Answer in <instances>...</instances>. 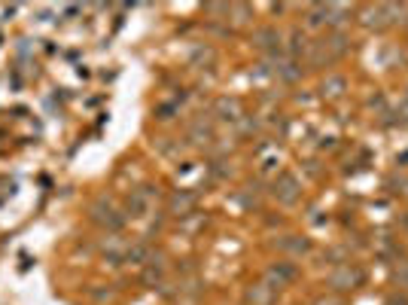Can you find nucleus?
<instances>
[{
  "label": "nucleus",
  "instance_id": "f257e3e1",
  "mask_svg": "<svg viewBox=\"0 0 408 305\" xmlns=\"http://www.w3.org/2000/svg\"><path fill=\"white\" fill-rule=\"evenodd\" d=\"M348 52V37H344L342 31H335L332 37L320 40V43H314V49H311V64L314 67H326L332 64V61H338Z\"/></svg>",
  "mask_w": 408,
  "mask_h": 305
},
{
  "label": "nucleus",
  "instance_id": "f03ea898",
  "mask_svg": "<svg viewBox=\"0 0 408 305\" xmlns=\"http://www.w3.org/2000/svg\"><path fill=\"white\" fill-rule=\"evenodd\" d=\"M359 284H363V272H359L357 266H350V263H342V266L329 275V287L335 290V293H348V290L359 287Z\"/></svg>",
  "mask_w": 408,
  "mask_h": 305
},
{
  "label": "nucleus",
  "instance_id": "7ed1b4c3",
  "mask_svg": "<svg viewBox=\"0 0 408 305\" xmlns=\"http://www.w3.org/2000/svg\"><path fill=\"white\" fill-rule=\"evenodd\" d=\"M275 199L281 202V205H296L298 195H302V183H298L292 174H281V178L275 180Z\"/></svg>",
  "mask_w": 408,
  "mask_h": 305
},
{
  "label": "nucleus",
  "instance_id": "20e7f679",
  "mask_svg": "<svg viewBox=\"0 0 408 305\" xmlns=\"http://www.w3.org/2000/svg\"><path fill=\"white\" fill-rule=\"evenodd\" d=\"M296 266L292 263H275V266L268 269V281H271V287H287L290 281H296Z\"/></svg>",
  "mask_w": 408,
  "mask_h": 305
},
{
  "label": "nucleus",
  "instance_id": "39448f33",
  "mask_svg": "<svg viewBox=\"0 0 408 305\" xmlns=\"http://www.w3.org/2000/svg\"><path fill=\"white\" fill-rule=\"evenodd\" d=\"M256 46L265 49V52H271V56H277V52H281V34H277L275 28L256 31Z\"/></svg>",
  "mask_w": 408,
  "mask_h": 305
},
{
  "label": "nucleus",
  "instance_id": "423d86ee",
  "mask_svg": "<svg viewBox=\"0 0 408 305\" xmlns=\"http://www.w3.org/2000/svg\"><path fill=\"white\" fill-rule=\"evenodd\" d=\"M320 92H323V98H342V95L348 92V80L338 77V73H332V77H326V80H323Z\"/></svg>",
  "mask_w": 408,
  "mask_h": 305
},
{
  "label": "nucleus",
  "instance_id": "0eeeda50",
  "mask_svg": "<svg viewBox=\"0 0 408 305\" xmlns=\"http://www.w3.org/2000/svg\"><path fill=\"white\" fill-rule=\"evenodd\" d=\"M247 300L253 305H271V300H275V287H271V284H256V287L247 293Z\"/></svg>",
  "mask_w": 408,
  "mask_h": 305
},
{
  "label": "nucleus",
  "instance_id": "6e6552de",
  "mask_svg": "<svg viewBox=\"0 0 408 305\" xmlns=\"http://www.w3.org/2000/svg\"><path fill=\"white\" fill-rule=\"evenodd\" d=\"M277 77L281 80H287V83H292V80H298L302 77V67H296V61L292 58H283V61H277Z\"/></svg>",
  "mask_w": 408,
  "mask_h": 305
},
{
  "label": "nucleus",
  "instance_id": "1a4fd4ad",
  "mask_svg": "<svg viewBox=\"0 0 408 305\" xmlns=\"http://www.w3.org/2000/svg\"><path fill=\"white\" fill-rule=\"evenodd\" d=\"M195 205V193H174L171 195V211L174 214H186Z\"/></svg>",
  "mask_w": 408,
  "mask_h": 305
},
{
  "label": "nucleus",
  "instance_id": "9d476101",
  "mask_svg": "<svg viewBox=\"0 0 408 305\" xmlns=\"http://www.w3.org/2000/svg\"><path fill=\"white\" fill-rule=\"evenodd\" d=\"M283 250H292V254H308L311 250V241L308 239H298V235H287V239L281 241Z\"/></svg>",
  "mask_w": 408,
  "mask_h": 305
},
{
  "label": "nucleus",
  "instance_id": "9b49d317",
  "mask_svg": "<svg viewBox=\"0 0 408 305\" xmlns=\"http://www.w3.org/2000/svg\"><path fill=\"white\" fill-rule=\"evenodd\" d=\"M344 16H348V10H344V6H338V3H326V22L329 25H342L344 22Z\"/></svg>",
  "mask_w": 408,
  "mask_h": 305
},
{
  "label": "nucleus",
  "instance_id": "f8f14e48",
  "mask_svg": "<svg viewBox=\"0 0 408 305\" xmlns=\"http://www.w3.org/2000/svg\"><path fill=\"white\" fill-rule=\"evenodd\" d=\"M216 110L222 113L226 119H238V101H229V98H220L216 101Z\"/></svg>",
  "mask_w": 408,
  "mask_h": 305
},
{
  "label": "nucleus",
  "instance_id": "ddd939ff",
  "mask_svg": "<svg viewBox=\"0 0 408 305\" xmlns=\"http://www.w3.org/2000/svg\"><path fill=\"white\" fill-rule=\"evenodd\" d=\"M189 138H192L195 144H201V141H207V138H210V125H207V122H204V119H199V122H195V125H192V132H189Z\"/></svg>",
  "mask_w": 408,
  "mask_h": 305
},
{
  "label": "nucleus",
  "instance_id": "4468645a",
  "mask_svg": "<svg viewBox=\"0 0 408 305\" xmlns=\"http://www.w3.org/2000/svg\"><path fill=\"white\" fill-rule=\"evenodd\" d=\"M393 278H396V284L403 290H408V260L403 263H396V269H393Z\"/></svg>",
  "mask_w": 408,
  "mask_h": 305
},
{
  "label": "nucleus",
  "instance_id": "2eb2a0df",
  "mask_svg": "<svg viewBox=\"0 0 408 305\" xmlns=\"http://www.w3.org/2000/svg\"><path fill=\"white\" fill-rule=\"evenodd\" d=\"M305 49H308V43H305V34H302V31H292V43H290L292 58H296L298 52H305Z\"/></svg>",
  "mask_w": 408,
  "mask_h": 305
},
{
  "label": "nucleus",
  "instance_id": "dca6fc26",
  "mask_svg": "<svg viewBox=\"0 0 408 305\" xmlns=\"http://www.w3.org/2000/svg\"><path fill=\"white\" fill-rule=\"evenodd\" d=\"M396 122H403V125H408V98L403 101V107H396Z\"/></svg>",
  "mask_w": 408,
  "mask_h": 305
},
{
  "label": "nucleus",
  "instance_id": "f3484780",
  "mask_svg": "<svg viewBox=\"0 0 408 305\" xmlns=\"http://www.w3.org/2000/svg\"><path fill=\"white\" fill-rule=\"evenodd\" d=\"M314 305H344V300L342 296H320Z\"/></svg>",
  "mask_w": 408,
  "mask_h": 305
},
{
  "label": "nucleus",
  "instance_id": "a211bd4d",
  "mask_svg": "<svg viewBox=\"0 0 408 305\" xmlns=\"http://www.w3.org/2000/svg\"><path fill=\"white\" fill-rule=\"evenodd\" d=\"M405 98H408V95H405Z\"/></svg>",
  "mask_w": 408,
  "mask_h": 305
}]
</instances>
